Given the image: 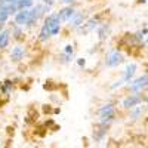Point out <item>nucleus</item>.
I'll list each match as a JSON object with an SVG mask.
<instances>
[{"label":"nucleus","instance_id":"nucleus-1","mask_svg":"<svg viewBox=\"0 0 148 148\" xmlns=\"http://www.w3.org/2000/svg\"><path fill=\"white\" fill-rule=\"evenodd\" d=\"M61 18L58 12H53V14H47L45 16L42 30L39 33V42H47L52 36H56L61 30Z\"/></svg>","mask_w":148,"mask_h":148},{"label":"nucleus","instance_id":"nucleus-2","mask_svg":"<svg viewBox=\"0 0 148 148\" xmlns=\"http://www.w3.org/2000/svg\"><path fill=\"white\" fill-rule=\"evenodd\" d=\"M123 61H125V56H123L121 52H119V49H113V51H108L105 55V65L113 68L120 65Z\"/></svg>","mask_w":148,"mask_h":148},{"label":"nucleus","instance_id":"nucleus-3","mask_svg":"<svg viewBox=\"0 0 148 148\" xmlns=\"http://www.w3.org/2000/svg\"><path fill=\"white\" fill-rule=\"evenodd\" d=\"M101 16L102 15H96V16H93V18H90L89 21H86L83 25L79 28L80 30V33H83V34H86V33H89V31H93V30H96L98 27L102 24V21H101Z\"/></svg>","mask_w":148,"mask_h":148},{"label":"nucleus","instance_id":"nucleus-4","mask_svg":"<svg viewBox=\"0 0 148 148\" xmlns=\"http://www.w3.org/2000/svg\"><path fill=\"white\" fill-rule=\"evenodd\" d=\"M147 88H148V74H144V76L138 77L136 80L130 82V84H129L130 92H139V90H144Z\"/></svg>","mask_w":148,"mask_h":148},{"label":"nucleus","instance_id":"nucleus-5","mask_svg":"<svg viewBox=\"0 0 148 148\" xmlns=\"http://www.w3.org/2000/svg\"><path fill=\"white\" fill-rule=\"evenodd\" d=\"M30 16H31V9H19L15 14V24L21 27H27Z\"/></svg>","mask_w":148,"mask_h":148},{"label":"nucleus","instance_id":"nucleus-6","mask_svg":"<svg viewBox=\"0 0 148 148\" xmlns=\"http://www.w3.org/2000/svg\"><path fill=\"white\" fill-rule=\"evenodd\" d=\"M108 127H110V126H102V125H99V123H98L96 127H95L93 132H92V141L96 142V144L102 142L104 138L107 136V133H108Z\"/></svg>","mask_w":148,"mask_h":148},{"label":"nucleus","instance_id":"nucleus-7","mask_svg":"<svg viewBox=\"0 0 148 148\" xmlns=\"http://www.w3.org/2000/svg\"><path fill=\"white\" fill-rule=\"evenodd\" d=\"M141 102H142V96L139 93H135V95H129L127 98H125L121 105L125 110H132L135 107H138Z\"/></svg>","mask_w":148,"mask_h":148},{"label":"nucleus","instance_id":"nucleus-8","mask_svg":"<svg viewBox=\"0 0 148 148\" xmlns=\"http://www.w3.org/2000/svg\"><path fill=\"white\" fill-rule=\"evenodd\" d=\"M84 22H86V15L83 14V12H77L76 10V14H74L73 18L68 21V27L73 28V30H79Z\"/></svg>","mask_w":148,"mask_h":148},{"label":"nucleus","instance_id":"nucleus-9","mask_svg":"<svg viewBox=\"0 0 148 148\" xmlns=\"http://www.w3.org/2000/svg\"><path fill=\"white\" fill-rule=\"evenodd\" d=\"M98 116L105 117V116H116V107L113 102H107L104 104L99 110H98Z\"/></svg>","mask_w":148,"mask_h":148},{"label":"nucleus","instance_id":"nucleus-10","mask_svg":"<svg viewBox=\"0 0 148 148\" xmlns=\"http://www.w3.org/2000/svg\"><path fill=\"white\" fill-rule=\"evenodd\" d=\"M24 55H25V49L22 46H15L10 52V61L12 62H21L24 59Z\"/></svg>","mask_w":148,"mask_h":148},{"label":"nucleus","instance_id":"nucleus-11","mask_svg":"<svg viewBox=\"0 0 148 148\" xmlns=\"http://www.w3.org/2000/svg\"><path fill=\"white\" fill-rule=\"evenodd\" d=\"M58 14H59V18H61V21H62V22H68V21L73 18V15L76 14V9H74L71 5H68L67 8L61 9Z\"/></svg>","mask_w":148,"mask_h":148},{"label":"nucleus","instance_id":"nucleus-12","mask_svg":"<svg viewBox=\"0 0 148 148\" xmlns=\"http://www.w3.org/2000/svg\"><path fill=\"white\" fill-rule=\"evenodd\" d=\"M96 33H98V39H99V42L107 40V37L110 34V24L108 22H102L101 25L96 28Z\"/></svg>","mask_w":148,"mask_h":148},{"label":"nucleus","instance_id":"nucleus-13","mask_svg":"<svg viewBox=\"0 0 148 148\" xmlns=\"http://www.w3.org/2000/svg\"><path fill=\"white\" fill-rule=\"evenodd\" d=\"M135 73H136V64H127L126 65V70H125V76H123V80L126 83H130Z\"/></svg>","mask_w":148,"mask_h":148},{"label":"nucleus","instance_id":"nucleus-14","mask_svg":"<svg viewBox=\"0 0 148 148\" xmlns=\"http://www.w3.org/2000/svg\"><path fill=\"white\" fill-rule=\"evenodd\" d=\"M144 111H145V107H139V105H138V107H135V108H132V110H130V113H129L130 120H132V121H136V120L142 119Z\"/></svg>","mask_w":148,"mask_h":148},{"label":"nucleus","instance_id":"nucleus-15","mask_svg":"<svg viewBox=\"0 0 148 148\" xmlns=\"http://www.w3.org/2000/svg\"><path fill=\"white\" fill-rule=\"evenodd\" d=\"M10 30H2L0 31V49H6L10 42Z\"/></svg>","mask_w":148,"mask_h":148},{"label":"nucleus","instance_id":"nucleus-16","mask_svg":"<svg viewBox=\"0 0 148 148\" xmlns=\"http://www.w3.org/2000/svg\"><path fill=\"white\" fill-rule=\"evenodd\" d=\"M12 36H14V39L18 40V42L25 39V34H24V31H22V27L18 25V24H14V27H12Z\"/></svg>","mask_w":148,"mask_h":148},{"label":"nucleus","instance_id":"nucleus-17","mask_svg":"<svg viewBox=\"0 0 148 148\" xmlns=\"http://www.w3.org/2000/svg\"><path fill=\"white\" fill-rule=\"evenodd\" d=\"M12 89H14V82L8 79V80H5V82L2 83V86H0V93L8 96V95L12 92Z\"/></svg>","mask_w":148,"mask_h":148},{"label":"nucleus","instance_id":"nucleus-18","mask_svg":"<svg viewBox=\"0 0 148 148\" xmlns=\"http://www.w3.org/2000/svg\"><path fill=\"white\" fill-rule=\"evenodd\" d=\"M9 16H10V8H9V3H5L0 6V19L6 22Z\"/></svg>","mask_w":148,"mask_h":148},{"label":"nucleus","instance_id":"nucleus-19","mask_svg":"<svg viewBox=\"0 0 148 148\" xmlns=\"http://www.w3.org/2000/svg\"><path fill=\"white\" fill-rule=\"evenodd\" d=\"M73 61V53H67V52H61V55H59V62L61 64H68V62H71Z\"/></svg>","mask_w":148,"mask_h":148},{"label":"nucleus","instance_id":"nucleus-20","mask_svg":"<svg viewBox=\"0 0 148 148\" xmlns=\"http://www.w3.org/2000/svg\"><path fill=\"white\" fill-rule=\"evenodd\" d=\"M43 89H45V90H51V92H52V90L59 89V86H58L56 83H53L52 80H47V82L43 84Z\"/></svg>","mask_w":148,"mask_h":148},{"label":"nucleus","instance_id":"nucleus-21","mask_svg":"<svg viewBox=\"0 0 148 148\" xmlns=\"http://www.w3.org/2000/svg\"><path fill=\"white\" fill-rule=\"evenodd\" d=\"M33 6V0H18V8L19 9H28Z\"/></svg>","mask_w":148,"mask_h":148},{"label":"nucleus","instance_id":"nucleus-22","mask_svg":"<svg viewBox=\"0 0 148 148\" xmlns=\"http://www.w3.org/2000/svg\"><path fill=\"white\" fill-rule=\"evenodd\" d=\"M46 129H49V130H51L53 126H55V120H52V119H49V120H46L45 121V125H43Z\"/></svg>","mask_w":148,"mask_h":148},{"label":"nucleus","instance_id":"nucleus-23","mask_svg":"<svg viewBox=\"0 0 148 148\" xmlns=\"http://www.w3.org/2000/svg\"><path fill=\"white\" fill-rule=\"evenodd\" d=\"M42 111H43V113L45 114H52L53 113V108H52V105H43V108H42Z\"/></svg>","mask_w":148,"mask_h":148},{"label":"nucleus","instance_id":"nucleus-24","mask_svg":"<svg viewBox=\"0 0 148 148\" xmlns=\"http://www.w3.org/2000/svg\"><path fill=\"white\" fill-rule=\"evenodd\" d=\"M64 52H67V53H74V46H73V45H67V46L64 47Z\"/></svg>","mask_w":148,"mask_h":148},{"label":"nucleus","instance_id":"nucleus-25","mask_svg":"<svg viewBox=\"0 0 148 148\" xmlns=\"http://www.w3.org/2000/svg\"><path fill=\"white\" fill-rule=\"evenodd\" d=\"M6 133L9 135V136H14V133H15V127H14V126H8V127H6Z\"/></svg>","mask_w":148,"mask_h":148},{"label":"nucleus","instance_id":"nucleus-26","mask_svg":"<svg viewBox=\"0 0 148 148\" xmlns=\"http://www.w3.org/2000/svg\"><path fill=\"white\" fill-rule=\"evenodd\" d=\"M123 83H126V82H125V80H123V79H121V80H119V82H116V83H114L113 86H111V88H113V89H117V88H120V86H121Z\"/></svg>","mask_w":148,"mask_h":148},{"label":"nucleus","instance_id":"nucleus-27","mask_svg":"<svg viewBox=\"0 0 148 148\" xmlns=\"http://www.w3.org/2000/svg\"><path fill=\"white\" fill-rule=\"evenodd\" d=\"M77 64H79L80 67H84V65H86V59H84V58H79V59H77Z\"/></svg>","mask_w":148,"mask_h":148},{"label":"nucleus","instance_id":"nucleus-28","mask_svg":"<svg viewBox=\"0 0 148 148\" xmlns=\"http://www.w3.org/2000/svg\"><path fill=\"white\" fill-rule=\"evenodd\" d=\"M42 2H43L45 5H49V6H52V5H53V2H55V0H42Z\"/></svg>","mask_w":148,"mask_h":148},{"label":"nucleus","instance_id":"nucleus-29","mask_svg":"<svg viewBox=\"0 0 148 148\" xmlns=\"http://www.w3.org/2000/svg\"><path fill=\"white\" fill-rule=\"evenodd\" d=\"M62 3H65V5H71V3H74L76 0H61Z\"/></svg>","mask_w":148,"mask_h":148},{"label":"nucleus","instance_id":"nucleus-30","mask_svg":"<svg viewBox=\"0 0 148 148\" xmlns=\"http://www.w3.org/2000/svg\"><path fill=\"white\" fill-rule=\"evenodd\" d=\"M5 21H2V19H0V31H2V30H5Z\"/></svg>","mask_w":148,"mask_h":148},{"label":"nucleus","instance_id":"nucleus-31","mask_svg":"<svg viewBox=\"0 0 148 148\" xmlns=\"http://www.w3.org/2000/svg\"><path fill=\"white\" fill-rule=\"evenodd\" d=\"M59 113H61V108H58V107L53 108V114H59Z\"/></svg>","mask_w":148,"mask_h":148},{"label":"nucleus","instance_id":"nucleus-32","mask_svg":"<svg viewBox=\"0 0 148 148\" xmlns=\"http://www.w3.org/2000/svg\"><path fill=\"white\" fill-rule=\"evenodd\" d=\"M58 129H59V126H58V125H55V126H53V127H52L51 130H52V132H56Z\"/></svg>","mask_w":148,"mask_h":148},{"label":"nucleus","instance_id":"nucleus-33","mask_svg":"<svg viewBox=\"0 0 148 148\" xmlns=\"http://www.w3.org/2000/svg\"><path fill=\"white\" fill-rule=\"evenodd\" d=\"M5 102H6V101H3V99H2V95H0V107H2Z\"/></svg>","mask_w":148,"mask_h":148},{"label":"nucleus","instance_id":"nucleus-34","mask_svg":"<svg viewBox=\"0 0 148 148\" xmlns=\"http://www.w3.org/2000/svg\"><path fill=\"white\" fill-rule=\"evenodd\" d=\"M144 101H145V102L148 104V96H145V98H144Z\"/></svg>","mask_w":148,"mask_h":148},{"label":"nucleus","instance_id":"nucleus-35","mask_svg":"<svg viewBox=\"0 0 148 148\" xmlns=\"http://www.w3.org/2000/svg\"><path fill=\"white\" fill-rule=\"evenodd\" d=\"M2 5H5V0H0V6H2Z\"/></svg>","mask_w":148,"mask_h":148},{"label":"nucleus","instance_id":"nucleus-36","mask_svg":"<svg viewBox=\"0 0 148 148\" xmlns=\"http://www.w3.org/2000/svg\"><path fill=\"white\" fill-rule=\"evenodd\" d=\"M145 45H147V46H148V37H147V40H145Z\"/></svg>","mask_w":148,"mask_h":148},{"label":"nucleus","instance_id":"nucleus-37","mask_svg":"<svg viewBox=\"0 0 148 148\" xmlns=\"http://www.w3.org/2000/svg\"><path fill=\"white\" fill-rule=\"evenodd\" d=\"M147 90H148V88H147Z\"/></svg>","mask_w":148,"mask_h":148},{"label":"nucleus","instance_id":"nucleus-38","mask_svg":"<svg viewBox=\"0 0 148 148\" xmlns=\"http://www.w3.org/2000/svg\"><path fill=\"white\" fill-rule=\"evenodd\" d=\"M147 108H148V105H147Z\"/></svg>","mask_w":148,"mask_h":148}]
</instances>
